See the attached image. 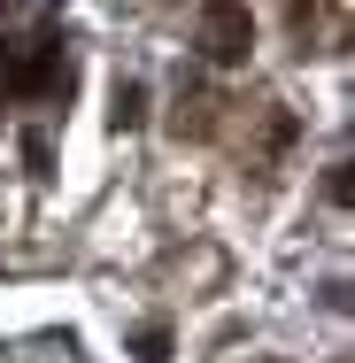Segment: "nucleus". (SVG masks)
I'll use <instances>...</instances> for the list:
<instances>
[{
    "instance_id": "nucleus-1",
    "label": "nucleus",
    "mask_w": 355,
    "mask_h": 363,
    "mask_svg": "<svg viewBox=\"0 0 355 363\" xmlns=\"http://www.w3.org/2000/svg\"><path fill=\"white\" fill-rule=\"evenodd\" d=\"M8 101H70V55H62V39H39L31 62H8Z\"/></svg>"
},
{
    "instance_id": "nucleus-2",
    "label": "nucleus",
    "mask_w": 355,
    "mask_h": 363,
    "mask_svg": "<svg viewBox=\"0 0 355 363\" xmlns=\"http://www.w3.org/2000/svg\"><path fill=\"white\" fill-rule=\"evenodd\" d=\"M201 55H209V62H247V55H255V16H247V0H209V8H201Z\"/></svg>"
},
{
    "instance_id": "nucleus-3",
    "label": "nucleus",
    "mask_w": 355,
    "mask_h": 363,
    "mask_svg": "<svg viewBox=\"0 0 355 363\" xmlns=\"http://www.w3.org/2000/svg\"><path fill=\"white\" fill-rule=\"evenodd\" d=\"M108 124H116V132H140V124H147V85L124 77V85L108 93Z\"/></svg>"
},
{
    "instance_id": "nucleus-4",
    "label": "nucleus",
    "mask_w": 355,
    "mask_h": 363,
    "mask_svg": "<svg viewBox=\"0 0 355 363\" xmlns=\"http://www.w3.org/2000/svg\"><path fill=\"white\" fill-rule=\"evenodd\" d=\"M132 356L140 363H170V325H140V333H132Z\"/></svg>"
},
{
    "instance_id": "nucleus-5",
    "label": "nucleus",
    "mask_w": 355,
    "mask_h": 363,
    "mask_svg": "<svg viewBox=\"0 0 355 363\" xmlns=\"http://www.w3.org/2000/svg\"><path fill=\"white\" fill-rule=\"evenodd\" d=\"M23 170H31V178H55V147H47V132H23Z\"/></svg>"
}]
</instances>
